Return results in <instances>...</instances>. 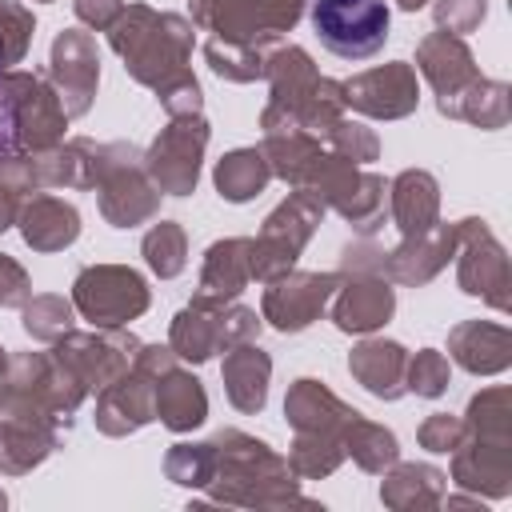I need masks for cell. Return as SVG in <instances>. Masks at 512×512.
I'll use <instances>...</instances> for the list:
<instances>
[{"label":"cell","instance_id":"cell-1","mask_svg":"<svg viewBox=\"0 0 512 512\" xmlns=\"http://www.w3.org/2000/svg\"><path fill=\"white\" fill-rule=\"evenodd\" d=\"M312 32L340 60L376 56L388 40V4L384 0H316Z\"/></svg>","mask_w":512,"mask_h":512}]
</instances>
